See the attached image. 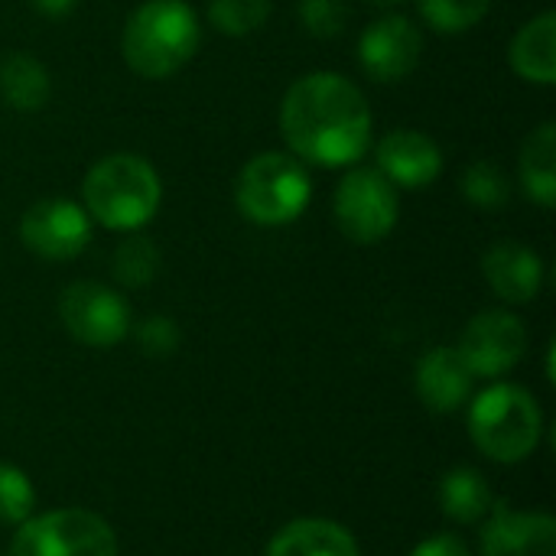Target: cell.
<instances>
[{
	"label": "cell",
	"instance_id": "6da1fadb",
	"mask_svg": "<svg viewBox=\"0 0 556 556\" xmlns=\"http://www.w3.org/2000/svg\"><path fill=\"white\" fill-rule=\"evenodd\" d=\"M371 108L355 81L339 72L296 78L280 101V134L300 163L342 169L371 147Z\"/></svg>",
	"mask_w": 556,
	"mask_h": 556
},
{
	"label": "cell",
	"instance_id": "7a4b0ae2",
	"mask_svg": "<svg viewBox=\"0 0 556 556\" xmlns=\"http://www.w3.org/2000/svg\"><path fill=\"white\" fill-rule=\"evenodd\" d=\"M202 26L186 0H143L124 23L121 52L130 72L160 81L192 62Z\"/></svg>",
	"mask_w": 556,
	"mask_h": 556
},
{
	"label": "cell",
	"instance_id": "3957f363",
	"mask_svg": "<svg viewBox=\"0 0 556 556\" xmlns=\"http://www.w3.org/2000/svg\"><path fill=\"white\" fill-rule=\"evenodd\" d=\"M163 186L156 169L137 153L98 160L81 182V208L111 231H140L160 208Z\"/></svg>",
	"mask_w": 556,
	"mask_h": 556
},
{
	"label": "cell",
	"instance_id": "277c9868",
	"mask_svg": "<svg viewBox=\"0 0 556 556\" xmlns=\"http://www.w3.org/2000/svg\"><path fill=\"white\" fill-rule=\"evenodd\" d=\"M541 433V407L518 384H495L469 407V437L495 463H525L538 450Z\"/></svg>",
	"mask_w": 556,
	"mask_h": 556
},
{
	"label": "cell",
	"instance_id": "5b68a950",
	"mask_svg": "<svg viewBox=\"0 0 556 556\" xmlns=\"http://www.w3.org/2000/svg\"><path fill=\"white\" fill-rule=\"evenodd\" d=\"M313 199L306 166L293 153H257L235 179V202L244 218L264 228L296 222Z\"/></svg>",
	"mask_w": 556,
	"mask_h": 556
},
{
	"label": "cell",
	"instance_id": "8992f818",
	"mask_svg": "<svg viewBox=\"0 0 556 556\" xmlns=\"http://www.w3.org/2000/svg\"><path fill=\"white\" fill-rule=\"evenodd\" d=\"M10 556H117L111 525L81 508L29 518L13 534Z\"/></svg>",
	"mask_w": 556,
	"mask_h": 556
},
{
	"label": "cell",
	"instance_id": "52a82bcc",
	"mask_svg": "<svg viewBox=\"0 0 556 556\" xmlns=\"http://www.w3.org/2000/svg\"><path fill=\"white\" fill-rule=\"evenodd\" d=\"M332 212H336L339 231L349 241H355V244H378L397 225V215H401L397 189L375 166L349 169L342 176V182L336 186Z\"/></svg>",
	"mask_w": 556,
	"mask_h": 556
},
{
	"label": "cell",
	"instance_id": "ba28073f",
	"mask_svg": "<svg viewBox=\"0 0 556 556\" xmlns=\"http://www.w3.org/2000/svg\"><path fill=\"white\" fill-rule=\"evenodd\" d=\"M59 319L75 342L91 349H111L130 332L124 296L94 280H78L59 296Z\"/></svg>",
	"mask_w": 556,
	"mask_h": 556
},
{
	"label": "cell",
	"instance_id": "9c48e42d",
	"mask_svg": "<svg viewBox=\"0 0 556 556\" xmlns=\"http://www.w3.org/2000/svg\"><path fill=\"white\" fill-rule=\"evenodd\" d=\"M20 238L42 261H72L91 241V218L72 199H39L20 218Z\"/></svg>",
	"mask_w": 556,
	"mask_h": 556
},
{
	"label": "cell",
	"instance_id": "30bf717a",
	"mask_svg": "<svg viewBox=\"0 0 556 556\" xmlns=\"http://www.w3.org/2000/svg\"><path fill=\"white\" fill-rule=\"evenodd\" d=\"M528 349L525 323L505 309H485L469 319L459 339V355L476 378H498L511 371Z\"/></svg>",
	"mask_w": 556,
	"mask_h": 556
},
{
	"label": "cell",
	"instance_id": "8fae6325",
	"mask_svg": "<svg viewBox=\"0 0 556 556\" xmlns=\"http://www.w3.org/2000/svg\"><path fill=\"white\" fill-rule=\"evenodd\" d=\"M424 36L404 13L375 20L358 39V62L375 81H401L420 65Z\"/></svg>",
	"mask_w": 556,
	"mask_h": 556
},
{
	"label": "cell",
	"instance_id": "7c38bea8",
	"mask_svg": "<svg viewBox=\"0 0 556 556\" xmlns=\"http://www.w3.org/2000/svg\"><path fill=\"white\" fill-rule=\"evenodd\" d=\"M375 160V169L394 189H424L437 182V176L443 173V150L437 147V140L410 127L384 134L378 140Z\"/></svg>",
	"mask_w": 556,
	"mask_h": 556
},
{
	"label": "cell",
	"instance_id": "4fadbf2b",
	"mask_svg": "<svg viewBox=\"0 0 556 556\" xmlns=\"http://www.w3.org/2000/svg\"><path fill=\"white\" fill-rule=\"evenodd\" d=\"M482 534V556H556V521L551 515H518L492 508Z\"/></svg>",
	"mask_w": 556,
	"mask_h": 556
},
{
	"label": "cell",
	"instance_id": "5bb4252c",
	"mask_svg": "<svg viewBox=\"0 0 556 556\" xmlns=\"http://www.w3.org/2000/svg\"><path fill=\"white\" fill-rule=\"evenodd\" d=\"M482 274L495 296L515 306L531 303L544 287V264L538 251L518 241H498L495 248H489L482 257Z\"/></svg>",
	"mask_w": 556,
	"mask_h": 556
},
{
	"label": "cell",
	"instance_id": "9a60e30c",
	"mask_svg": "<svg viewBox=\"0 0 556 556\" xmlns=\"http://www.w3.org/2000/svg\"><path fill=\"white\" fill-rule=\"evenodd\" d=\"M414 381H417V397L424 401L427 410L453 414L469 401L476 375L469 371V365L463 362V355L456 349L440 345L417 362Z\"/></svg>",
	"mask_w": 556,
	"mask_h": 556
},
{
	"label": "cell",
	"instance_id": "2e32d148",
	"mask_svg": "<svg viewBox=\"0 0 556 556\" xmlns=\"http://www.w3.org/2000/svg\"><path fill=\"white\" fill-rule=\"evenodd\" d=\"M267 556H358V544L336 521L303 518L290 521L274 534V541L267 544Z\"/></svg>",
	"mask_w": 556,
	"mask_h": 556
},
{
	"label": "cell",
	"instance_id": "e0dca14e",
	"mask_svg": "<svg viewBox=\"0 0 556 556\" xmlns=\"http://www.w3.org/2000/svg\"><path fill=\"white\" fill-rule=\"evenodd\" d=\"M511 68L534 85L556 81V16L547 10L528 20L511 39Z\"/></svg>",
	"mask_w": 556,
	"mask_h": 556
},
{
	"label": "cell",
	"instance_id": "ac0fdd59",
	"mask_svg": "<svg viewBox=\"0 0 556 556\" xmlns=\"http://www.w3.org/2000/svg\"><path fill=\"white\" fill-rule=\"evenodd\" d=\"M521 186L525 192L541 205L554 208L556 205V124L544 121L538 130L528 134L521 147Z\"/></svg>",
	"mask_w": 556,
	"mask_h": 556
},
{
	"label": "cell",
	"instance_id": "d6986e66",
	"mask_svg": "<svg viewBox=\"0 0 556 556\" xmlns=\"http://www.w3.org/2000/svg\"><path fill=\"white\" fill-rule=\"evenodd\" d=\"M49 94H52V81L39 59L26 52H13L10 59L0 62V98L7 108L33 114L46 108Z\"/></svg>",
	"mask_w": 556,
	"mask_h": 556
},
{
	"label": "cell",
	"instance_id": "ffe728a7",
	"mask_svg": "<svg viewBox=\"0 0 556 556\" xmlns=\"http://www.w3.org/2000/svg\"><path fill=\"white\" fill-rule=\"evenodd\" d=\"M440 508H443L446 518H453L459 525H479L482 518L492 515L495 495H492L489 482L476 469H453V472L443 476Z\"/></svg>",
	"mask_w": 556,
	"mask_h": 556
},
{
	"label": "cell",
	"instance_id": "44dd1931",
	"mask_svg": "<svg viewBox=\"0 0 556 556\" xmlns=\"http://www.w3.org/2000/svg\"><path fill=\"white\" fill-rule=\"evenodd\" d=\"M111 274L121 287H130V290H140V287H150L160 274V251L156 244L140 235V231H127V238L114 248V257H111Z\"/></svg>",
	"mask_w": 556,
	"mask_h": 556
},
{
	"label": "cell",
	"instance_id": "7402d4cb",
	"mask_svg": "<svg viewBox=\"0 0 556 556\" xmlns=\"http://www.w3.org/2000/svg\"><path fill=\"white\" fill-rule=\"evenodd\" d=\"M270 0H208V23L225 36H251L270 20Z\"/></svg>",
	"mask_w": 556,
	"mask_h": 556
},
{
	"label": "cell",
	"instance_id": "603a6c76",
	"mask_svg": "<svg viewBox=\"0 0 556 556\" xmlns=\"http://www.w3.org/2000/svg\"><path fill=\"white\" fill-rule=\"evenodd\" d=\"M417 10L437 33H466L485 20L492 0H417Z\"/></svg>",
	"mask_w": 556,
	"mask_h": 556
},
{
	"label": "cell",
	"instance_id": "cb8c5ba5",
	"mask_svg": "<svg viewBox=\"0 0 556 556\" xmlns=\"http://www.w3.org/2000/svg\"><path fill=\"white\" fill-rule=\"evenodd\" d=\"M463 195L482 212H498L511 199V186H508V176L495 163L479 160L463 173Z\"/></svg>",
	"mask_w": 556,
	"mask_h": 556
},
{
	"label": "cell",
	"instance_id": "d4e9b609",
	"mask_svg": "<svg viewBox=\"0 0 556 556\" xmlns=\"http://www.w3.org/2000/svg\"><path fill=\"white\" fill-rule=\"evenodd\" d=\"M33 505H36V495H33L29 479L20 469L0 463V525H23V521H29L33 518Z\"/></svg>",
	"mask_w": 556,
	"mask_h": 556
},
{
	"label": "cell",
	"instance_id": "484cf974",
	"mask_svg": "<svg viewBox=\"0 0 556 556\" xmlns=\"http://www.w3.org/2000/svg\"><path fill=\"white\" fill-rule=\"evenodd\" d=\"M300 23L316 39H336L349 23V0H300Z\"/></svg>",
	"mask_w": 556,
	"mask_h": 556
},
{
	"label": "cell",
	"instance_id": "4316f807",
	"mask_svg": "<svg viewBox=\"0 0 556 556\" xmlns=\"http://www.w3.org/2000/svg\"><path fill=\"white\" fill-rule=\"evenodd\" d=\"M137 345L150 355V358H169L179 349V329L173 319L166 316H150L140 323L137 329Z\"/></svg>",
	"mask_w": 556,
	"mask_h": 556
},
{
	"label": "cell",
	"instance_id": "83f0119b",
	"mask_svg": "<svg viewBox=\"0 0 556 556\" xmlns=\"http://www.w3.org/2000/svg\"><path fill=\"white\" fill-rule=\"evenodd\" d=\"M410 556H469V551H466V544H463L459 538H453V534H437V538L417 544Z\"/></svg>",
	"mask_w": 556,
	"mask_h": 556
},
{
	"label": "cell",
	"instance_id": "f1b7e54d",
	"mask_svg": "<svg viewBox=\"0 0 556 556\" xmlns=\"http://www.w3.org/2000/svg\"><path fill=\"white\" fill-rule=\"evenodd\" d=\"M75 3L78 0H29V7L33 10H39L42 16H49V20H62V16H68L72 10H75Z\"/></svg>",
	"mask_w": 556,
	"mask_h": 556
},
{
	"label": "cell",
	"instance_id": "f546056e",
	"mask_svg": "<svg viewBox=\"0 0 556 556\" xmlns=\"http://www.w3.org/2000/svg\"><path fill=\"white\" fill-rule=\"evenodd\" d=\"M368 7H378V10H394V7H401L404 0H365Z\"/></svg>",
	"mask_w": 556,
	"mask_h": 556
}]
</instances>
